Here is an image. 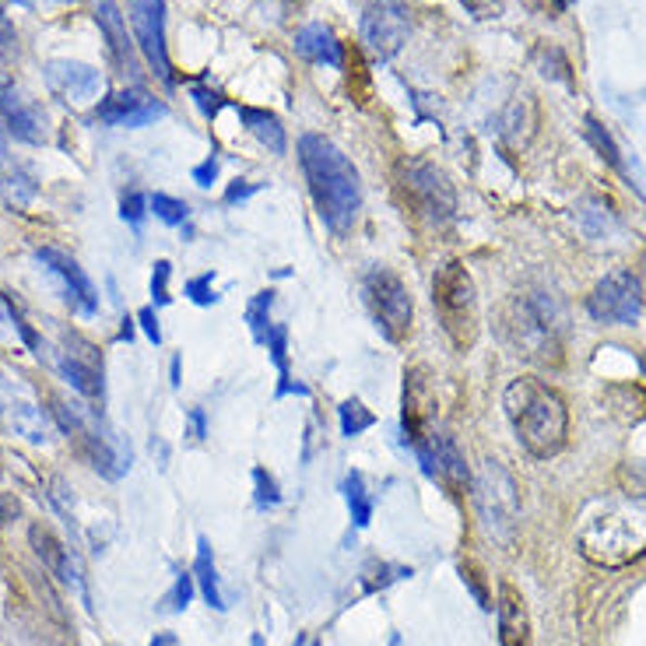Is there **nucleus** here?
Wrapping results in <instances>:
<instances>
[{"instance_id": "1", "label": "nucleus", "mask_w": 646, "mask_h": 646, "mask_svg": "<svg viewBox=\"0 0 646 646\" xmlns=\"http://www.w3.org/2000/svg\"><path fill=\"white\" fill-rule=\"evenodd\" d=\"M299 165L324 225L330 232H349L363 207V183L352 159L324 134H306L299 138Z\"/></svg>"}, {"instance_id": "2", "label": "nucleus", "mask_w": 646, "mask_h": 646, "mask_svg": "<svg viewBox=\"0 0 646 646\" xmlns=\"http://www.w3.org/2000/svg\"><path fill=\"white\" fill-rule=\"evenodd\" d=\"M506 418L514 422L520 446L531 457L548 460L555 457L569 440V408L562 394L552 383L537 377H520L506 387L503 394Z\"/></svg>"}, {"instance_id": "3", "label": "nucleus", "mask_w": 646, "mask_h": 646, "mask_svg": "<svg viewBox=\"0 0 646 646\" xmlns=\"http://www.w3.org/2000/svg\"><path fill=\"white\" fill-rule=\"evenodd\" d=\"M503 334L517 355L555 366L562 358V309L548 292H517L503 313Z\"/></svg>"}, {"instance_id": "4", "label": "nucleus", "mask_w": 646, "mask_h": 646, "mask_svg": "<svg viewBox=\"0 0 646 646\" xmlns=\"http://www.w3.org/2000/svg\"><path fill=\"white\" fill-rule=\"evenodd\" d=\"M432 306L440 317L443 334L454 341L457 352H471L482 330V317H478V292L471 270L464 261H446L435 267L432 275Z\"/></svg>"}, {"instance_id": "5", "label": "nucleus", "mask_w": 646, "mask_h": 646, "mask_svg": "<svg viewBox=\"0 0 646 646\" xmlns=\"http://www.w3.org/2000/svg\"><path fill=\"white\" fill-rule=\"evenodd\" d=\"M397 187L404 193V204L411 207L415 218H422L429 229H446L457 218V193L449 176L429 159H401L397 165Z\"/></svg>"}, {"instance_id": "6", "label": "nucleus", "mask_w": 646, "mask_h": 646, "mask_svg": "<svg viewBox=\"0 0 646 646\" xmlns=\"http://www.w3.org/2000/svg\"><path fill=\"white\" fill-rule=\"evenodd\" d=\"M53 404V418H56V426L64 429L74 443H78L81 449V457L92 464V468L99 474H106V478H119L127 468H130V457H124V449H119V443L113 440L110 432H102L96 426V415L85 408V404L78 401H67V397H50Z\"/></svg>"}, {"instance_id": "7", "label": "nucleus", "mask_w": 646, "mask_h": 646, "mask_svg": "<svg viewBox=\"0 0 646 646\" xmlns=\"http://www.w3.org/2000/svg\"><path fill=\"white\" fill-rule=\"evenodd\" d=\"M471 495H474L478 517H482L485 531L495 541L509 545L520 523V489L514 482V474H509L499 460H485L482 468H478V474L471 478Z\"/></svg>"}, {"instance_id": "8", "label": "nucleus", "mask_w": 646, "mask_h": 646, "mask_svg": "<svg viewBox=\"0 0 646 646\" xmlns=\"http://www.w3.org/2000/svg\"><path fill=\"white\" fill-rule=\"evenodd\" d=\"M580 548L587 559H594L600 566H622L646 552V523L622 514V509L605 506V514L583 523Z\"/></svg>"}, {"instance_id": "9", "label": "nucleus", "mask_w": 646, "mask_h": 646, "mask_svg": "<svg viewBox=\"0 0 646 646\" xmlns=\"http://www.w3.org/2000/svg\"><path fill=\"white\" fill-rule=\"evenodd\" d=\"M363 295L366 306L372 313V320L383 330L390 341H404L411 334V320H415V303L411 292L390 267H369L363 278Z\"/></svg>"}, {"instance_id": "10", "label": "nucleus", "mask_w": 646, "mask_h": 646, "mask_svg": "<svg viewBox=\"0 0 646 646\" xmlns=\"http://www.w3.org/2000/svg\"><path fill=\"white\" fill-rule=\"evenodd\" d=\"M587 313L597 324L611 327H633L643 317V289L633 275H608L605 281L594 284V292L587 295Z\"/></svg>"}, {"instance_id": "11", "label": "nucleus", "mask_w": 646, "mask_h": 646, "mask_svg": "<svg viewBox=\"0 0 646 646\" xmlns=\"http://www.w3.org/2000/svg\"><path fill=\"white\" fill-rule=\"evenodd\" d=\"M411 11L404 0H372L363 14V42L377 60H390L408 39Z\"/></svg>"}, {"instance_id": "12", "label": "nucleus", "mask_w": 646, "mask_h": 646, "mask_svg": "<svg viewBox=\"0 0 646 646\" xmlns=\"http://www.w3.org/2000/svg\"><path fill=\"white\" fill-rule=\"evenodd\" d=\"M53 363L60 369V377L78 390V394L102 401V390H106V383H102V355L92 341L67 330V334H60V349L53 355Z\"/></svg>"}, {"instance_id": "13", "label": "nucleus", "mask_w": 646, "mask_h": 646, "mask_svg": "<svg viewBox=\"0 0 646 646\" xmlns=\"http://www.w3.org/2000/svg\"><path fill=\"white\" fill-rule=\"evenodd\" d=\"M418 460H422V471L432 478V482H440L443 489H449L454 495L468 492L471 489V471H468V460H464L457 440L443 429H435L429 440H422L418 446H411Z\"/></svg>"}, {"instance_id": "14", "label": "nucleus", "mask_w": 646, "mask_h": 646, "mask_svg": "<svg viewBox=\"0 0 646 646\" xmlns=\"http://www.w3.org/2000/svg\"><path fill=\"white\" fill-rule=\"evenodd\" d=\"M127 11H130L134 39H138L148 64L155 67V74L165 85H173L176 78H173L169 50H165V0H127Z\"/></svg>"}, {"instance_id": "15", "label": "nucleus", "mask_w": 646, "mask_h": 646, "mask_svg": "<svg viewBox=\"0 0 646 646\" xmlns=\"http://www.w3.org/2000/svg\"><path fill=\"white\" fill-rule=\"evenodd\" d=\"M36 261L50 270V275H56L60 281H64V295H67V303L81 313V317H96L99 313V292H96V284L92 278L85 275V270L78 267V261L67 257L64 250H53V246H42L36 250Z\"/></svg>"}, {"instance_id": "16", "label": "nucleus", "mask_w": 646, "mask_h": 646, "mask_svg": "<svg viewBox=\"0 0 646 646\" xmlns=\"http://www.w3.org/2000/svg\"><path fill=\"white\" fill-rule=\"evenodd\" d=\"M47 85L67 106H88V102H96L102 92V74L96 67L81 64V60H50Z\"/></svg>"}, {"instance_id": "17", "label": "nucleus", "mask_w": 646, "mask_h": 646, "mask_svg": "<svg viewBox=\"0 0 646 646\" xmlns=\"http://www.w3.org/2000/svg\"><path fill=\"white\" fill-rule=\"evenodd\" d=\"M0 124L8 127L11 138L25 144H42L47 141V116L33 99H25L18 88L0 85Z\"/></svg>"}, {"instance_id": "18", "label": "nucleus", "mask_w": 646, "mask_h": 646, "mask_svg": "<svg viewBox=\"0 0 646 646\" xmlns=\"http://www.w3.org/2000/svg\"><path fill=\"white\" fill-rule=\"evenodd\" d=\"M96 116L110 127H144L152 119L165 116V106L148 92H141V88H127V92H116L102 102Z\"/></svg>"}, {"instance_id": "19", "label": "nucleus", "mask_w": 646, "mask_h": 646, "mask_svg": "<svg viewBox=\"0 0 646 646\" xmlns=\"http://www.w3.org/2000/svg\"><path fill=\"white\" fill-rule=\"evenodd\" d=\"M495 611H499V646H531V615H528V600L514 587V583H499V600H495Z\"/></svg>"}, {"instance_id": "20", "label": "nucleus", "mask_w": 646, "mask_h": 646, "mask_svg": "<svg viewBox=\"0 0 646 646\" xmlns=\"http://www.w3.org/2000/svg\"><path fill=\"white\" fill-rule=\"evenodd\" d=\"M28 541H33V552L36 559L47 566V573L56 577L60 583H81V573L78 566L71 562V552L64 548V541H60L47 523H33V531H28Z\"/></svg>"}, {"instance_id": "21", "label": "nucleus", "mask_w": 646, "mask_h": 646, "mask_svg": "<svg viewBox=\"0 0 646 646\" xmlns=\"http://www.w3.org/2000/svg\"><path fill=\"white\" fill-rule=\"evenodd\" d=\"M96 22L110 39V53L119 71H138V56H134V42L127 39V18L119 14L113 0H99L96 4Z\"/></svg>"}, {"instance_id": "22", "label": "nucleus", "mask_w": 646, "mask_h": 646, "mask_svg": "<svg viewBox=\"0 0 646 646\" xmlns=\"http://www.w3.org/2000/svg\"><path fill=\"white\" fill-rule=\"evenodd\" d=\"M295 50L303 53L306 60H313V64H324V67H334V71L344 67V50H341L338 36L330 33L327 25L299 28V33H295Z\"/></svg>"}, {"instance_id": "23", "label": "nucleus", "mask_w": 646, "mask_h": 646, "mask_svg": "<svg viewBox=\"0 0 646 646\" xmlns=\"http://www.w3.org/2000/svg\"><path fill=\"white\" fill-rule=\"evenodd\" d=\"M193 580L201 583V594L204 600L212 605L215 611H225V594H221V583H218V566H215V552L207 545V537L198 541V559H193Z\"/></svg>"}, {"instance_id": "24", "label": "nucleus", "mask_w": 646, "mask_h": 646, "mask_svg": "<svg viewBox=\"0 0 646 646\" xmlns=\"http://www.w3.org/2000/svg\"><path fill=\"white\" fill-rule=\"evenodd\" d=\"M239 116H243V124L250 127V134L257 138L261 144H267L275 155H284V127H281V119L275 113H267V110H250V106H239Z\"/></svg>"}, {"instance_id": "25", "label": "nucleus", "mask_w": 646, "mask_h": 646, "mask_svg": "<svg viewBox=\"0 0 646 646\" xmlns=\"http://www.w3.org/2000/svg\"><path fill=\"white\" fill-rule=\"evenodd\" d=\"M8 422L11 429L25 435L28 443H47L50 440V426H47V415H42L36 404L28 401H14L8 404Z\"/></svg>"}, {"instance_id": "26", "label": "nucleus", "mask_w": 646, "mask_h": 646, "mask_svg": "<svg viewBox=\"0 0 646 646\" xmlns=\"http://www.w3.org/2000/svg\"><path fill=\"white\" fill-rule=\"evenodd\" d=\"M0 193H4L8 204L25 207L28 201L36 198V179H33V173H28L25 165H8V169H0Z\"/></svg>"}, {"instance_id": "27", "label": "nucleus", "mask_w": 646, "mask_h": 646, "mask_svg": "<svg viewBox=\"0 0 646 646\" xmlns=\"http://www.w3.org/2000/svg\"><path fill=\"white\" fill-rule=\"evenodd\" d=\"M344 499H349L355 528H369V520H372V495L366 489V478L358 474V471H352L349 478H344Z\"/></svg>"}, {"instance_id": "28", "label": "nucleus", "mask_w": 646, "mask_h": 646, "mask_svg": "<svg viewBox=\"0 0 646 646\" xmlns=\"http://www.w3.org/2000/svg\"><path fill=\"white\" fill-rule=\"evenodd\" d=\"M583 124H587V138H591V144L600 152V159H605L615 173H622L625 179H633V173H629V165H625V159H622V148L615 144V138L605 130V124H597L594 116H587Z\"/></svg>"}, {"instance_id": "29", "label": "nucleus", "mask_w": 646, "mask_h": 646, "mask_svg": "<svg viewBox=\"0 0 646 646\" xmlns=\"http://www.w3.org/2000/svg\"><path fill=\"white\" fill-rule=\"evenodd\" d=\"M284 344H289V327L284 324H275L270 327V334H267V352L270 358H275V366H278V377H281V387H278V397L284 394H306L303 387H292V377H289V358H284Z\"/></svg>"}, {"instance_id": "30", "label": "nucleus", "mask_w": 646, "mask_h": 646, "mask_svg": "<svg viewBox=\"0 0 646 646\" xmlns=\"http://www.w3.org/2000/svg\"><path fill=\"white\" fill-rule=\"evenodd\" d=\"M338 418H341V435H349V440L352 435H363L366 429H372V422H377V415H372L358 397L344 401L338 408Z\"/></svg>"}, {"instance_id": "31", "label": "nucleus", "mask_w": 646, "mask_h": 646, "mask_svg": "<svg viewBox=\"0 0 646 646\" xmlns=\"http://www.w3.org/2000/svg\"><path fill=\"white\" fill-rule=\"evenodd\" d=\"M270 306H275V292H257L253 295V303L246 309V320H250V330H253V341L257 344H267V334H270Z\"/></svg>"}, {"instance_id": "32", "label": "nucleus", "mask_w": 646, "mask_h": 646, "mask_svg": "<svg viewBox=\"0 0 646 646\" xmlns=\"http://www.w3.org/2000/svg\"><path fill=\"white\" fill-rule=\"evenodd\" d=\"M148 207H152L155 218H162L165 225H183L190 218V207L183 201L169 198V193H155V198L148 201Z\"/></svg>"}, {"instance_id": "33", "label": "nucleus", "mask_w": 646, "mask_h": 646, "mask_svg": "<svg viewBox=\"0 0 646 646\" xmlns=\"http://www.w3.org/2000/svg\"><path fill=\"white\" fill-rule=\"evenodd\" d=\"M253 485H257V509H270V506H278L281 503V489L275 482V474H267L264 468H253Z\"/></svg>"}, {"instance_id": "34", "label": "nucleus", "mask_w": 646, "mask_h": 646, "mask_svg": "<svg viewBox=\"0 0 646 646\" xmlns=\"http://www.w3.org/2000/svg\"><path fill=\"white\" fill-rule=\"evenodd\" d=\"M377 573V580H366V594H377V591H387L390 583H397V580H404V577H411V566H377L372 569Z\"/></svg>"}, {"instance_id": "35", "label": "nucleus", "mask_w": 646, "mask_h": 646, "mask_svg": "<svg viewBox=\"0 0 646 646\" xmlns=\"http://www.w3.org/2000/svg\"><path fill=\"white\" fill-rule=\"evenodd\" d=\"M14 56H18V33H14L8 14L0 11V64H11Z\"/></svg>"}, {"instance_id": "36", "label": "nucleus", "mask_w": 646, "mask_h": 646, "mask_svg": "<svg viewBox=\"0 0 646 646\" xmlns=\"http://www.w3.org/2000/svg\"><path fill=\"white\" fill-rule=\"evenodd\" d=\"M169 275H173V264L169 261H155V270H152V295H155V306H165L169 303Z\"/></svg>"}, {"instance_id": "37", "label": "nucleus", "mask_w": 646, "mask_h": 646, "mask_svg": "<svg viewBox=\"0 0 646 646\" xmlns=\"http://www.w3.org/2000/svg\"><path fill=\"white\" fill-rule=\"evenodd\" d=\"M190 597H193V573H179L173 594L165 597V605H169L173 611H183L190 605Z\"/></svg>"}, {"instance_id": "38", "label": "nucleus", "mask_w": 646, "mask_h": 646, "mask_svg": "<svg viewBox=\"0 0 646 646\" xmlns=\"http://www.w3.org/2000/svg\"><path fill=\"white\" fill-rule=\"evenodd\" d=\"M212 278H215V275H201V278L187 281V295H190L198 306H212V303H218V295L212 292Z\"/></svg>"}, {"instance_id": "39", "label": "nucleus", "mask_w": 646, "mask_h": 646, "mask_svg": "<svg viewBox=\"0 0 646 646\" xmlns=\"http://www.w3.org/2000/svg\"><path fill=\"white\" fill-rule=\"evenodd\" d=\"M144 207H148V201L141 198V193H127L124 204H119V215H124V221H130V225H141Z\"/></svg>"}, {"instance_id": "40", "label": "nucleus", "mask_w": 646, "mask_h": 646, "mask_svg": "<svg viewBox=\"0 0 646 646\" xmlns=\"http://www.w3.org/2000/svg\"><path fill=\"white\" fill-rule=\"evenodd\" d=\"M261 183H246V179H236V183L229 187V193H225V204H239V201H246L250 193H257Z\"/></svg>"}, {"instance_id": "41", "label": "nucleus", "mask_w": 646, "mask_h": 646, "mask_svg": "<svg viewBox=\"0 0 646 646\" xmlns=\"http://www.w3.org/2000/svg\"><path fill=\"white\" fill-rule=\"evenodd\" d=\"M193 179H198L201 187H212L215 179H218V159L212 155V159H207V162H201L198 169H193Z\"/></svg>"}, {"instance_id": "42", "label": "nucleus", "mask_w": 646, "mask_h": 646, "mask_svg": "<svg viewBox=\"0 0 646 646\" xmlns=\"http://www.w3.org/2000/svg\"><path fill=\"white\" fill-rule=\"evenodd\" d=\"M193 99H198V106L204 110V116H215L218 106H221V99L215 92H207V88H193Z\"/></svg>"}, {"instance_id": "43", "label": "nucleus", "mask_w": 646, "mask_h": 646, "mask_svg": "<svg viewBox=\"0 0 646 646\" xmlns=\"http://www.w3.org/2000/svg\"><path fill=\"white\" fill-rule=\"evenodd\" d=\"M531 11H541V14H548V18H555V14H562L566 8V0H523Z\"/></svg>"}, {"instance_id": "44", "label": "nucleus", "mask_w": 646, "mask_h": 646, "mask_svg": "<svg viewBox=\"0 0 646 646\" xmlns=\"http://www.w3.org/2000/svg\"><path fill=\"white\" fill-rule=\"evenodd\" d=\"M187 418H190V435H193V440H204V435H207V418H204V411H201V408H190Z\"/></svg>"}, {"instance_id": "45", "label": "nucleus", "mask_w": 646, "mask_h": 646, "mask_svg": "<svg viewBox=\"0 0 646 646\" xmlns=\"http://www.w3.org/2000/svg\"><path fill=\"white\" fill-rule=\"evenodd\" d=\"M141 324H144V334L159 344V341H162V330H159V317H155V309H141Z\"/></svg>"}, {"instance_id": "46", "label": "nucleus", "mask_w": 646, "mask_h": 646, "mask_svg": "<svg viewBox=\"0 0 646 646\" xmlns=\"http://www.w3.org/2000/svg\"><path fill=\"white\" fill-rule=\"evenodd\" d=\"M629 495H633L636 503H643V506H646V478H639V474L629 478Z\"/></svg>"}, {"instance_id": "47", "label": "nucleus", "mask_w": 646, "mask_h": 646, "mask_svg": "<svg viewBox=\"0 0 646 646\" xmlns=\"http://www.w3.org/2000/svg\"><path fill=\"white\" fill-rule=\"evenodd\" d=\"M14 4H25V8H42V11H50V8L67 4V0H14Z\"/></svg>"}, {"instance_id": "48", "label": "nucleus", "mask_w": 646, "mask_h": 646, "mask_svg": "<svg viewBox=\"0 0 646 646\" xmlns=\"http://www.w3.org/2000/svg\"><path fill=\"white\" fill-rule=\"evenodd\" d=\"M152 646H176V636L173 633H155Z\"/></svg>"}, {"instance_id": "49", "label": "nucleus", "mask_w": 646, "mask_h": 646, "mask_svg": "<svg viewBox=\"0 0 646 646\" xmlns=\"http://www.w3.org/2000/svg\"><path fill=\"white\" fill-rule=\"evenodd\" d=\"M390 646H401V636H394V639H390Z\"/></svg>"}]
</instances>
